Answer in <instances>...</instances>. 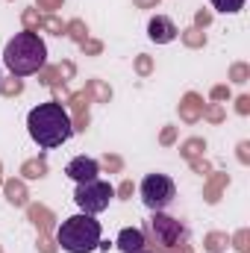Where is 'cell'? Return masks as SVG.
<instances>
[{
    "label": "cell",
    "instance_id": "cell-26",
    "mask_svg": "<svg viewBox=\"0 0 250 253\" xmlns=\"http://www.w3.org/2000/svg\"><path fill=\"white\" fill-rule=\"evenodd\" d=\"M206 115H209V118H212V121H221V118H224V112H221V109H218V106H212V109H209V112H206Z\"/></svg>",
    "mask_w": 250,
    "mask_h": 253
},
{
    "label": "cell",
    "instance_id": "cell-1",
    "mask_svg": "<svg viewBox=\"0 0 250 253\" xmlns=\"http://www.w3.org/2000/svg\"><path fill=\"white\" fill-rule=\"evenodd\" d=\"M27 129H30V138L39 147L53 150L74 135V121H71V115H68V109L62 103L47 100V103H39L36 109H30Z\"/></svg>",
    "mask_w": 250,
    "mask_h": 253
},
{
    "label": "cell",
    "instance_id": "cell-6",
    "mask_svg": "<svg viewBox=\"0 0 250 253\" xmlns=\"http://www.w3.org/2000/svg\"><path fill=\"white\" fill-rule=\"evenodd\" d=\"M150 230H153L156 245H162V251H168V253H174V248H177L180 242H186V227H183L177 218H171V215L156 212V215L150 218Z\"/></svg>",
    "mask_w": 250,
    "mask_h": 253
},
{
    "label": "cell",
    "instance_id": "cell-3",
    "mask_svg": "<svg viewBox=\"0 0 250 253\" xmlns=\"http://www.w3.org/2000/svg\"><path fill=\"white\" fill-rule=\"evenodd\" d=\"M100 221H94V215H71L65 218L56 230V245L68 253H91L100 248Z\"/></svg>",
    "mask_w": 250,
    "mask_h": 253
},
{
    "label": "cell",
    "instance_id": "cell-21",
    "mask_svg": "<svg viewBox=\"0 0 250 253\" xmlns=\"http://www.w3.org/2000/svg\"><path fill=\"white\" fill-rule=\"evenodd\" d=\"M245 77H248V65H236L233 68V80L236 83H245Z\"/></svg>",
    "mask_w": 250,
    "mask_h": 253
},
{
    "label": "cell",
    "instance_id": "cell-33",
    "mask_svg": "<svg viewBox=\"0 0 250 253\" xmlns=\"http://www.w3.org/2000/svg\"><path fill=\"white\" fill-rule=\"evenodd\" d=\"M118 194H121V197H126V194H132V186H129V183H124V186H121V191H118Z\"/></svg>",
    "mask_w": 250,
    "mask_h": 253
},
{
    "label": "cell",
    "instance_id": "cell-24",
    "mask_svg": "<svg viewBox=\"0 0 250 253\" xmlns=\"http://www.w3.org/2000/svg\"><path fill=\"white\" fill-rule=\"evenodd\" d=\"M135 68H138L141 74H150V59H147V56H141V59H138V65H135Z\"/></svg>",
    "mask_w": 250,
    "mask_h": 253
},
{
    "label": "cell",
    "instance_id": "cell-11",
    "mask_svg": "<svg viewBox=\"0 0 250 253\" xmlns=\"http://www.w3.org/2000/svg\"><path fill=\"white\" fill-rule=\"evenodd\" d=\"M6 200H9L12 206H24V203H27V189H24V183L9 180V183H6Z\"/></svg>",
    "mask_w": 250,
    "mask_h": 253
},
{
    "label": "cell",
    "instance_id": "cell-32",
    "mask_svg": "<svg viewBox=\"0 0 250 253\" xmlns=\"http://www.w3.org/2000/svg\"><path fill=\"white\" fill-rule=\"evenodd\" d=\"M103 165H106V168H121V162H118V159H109V156L103 159Z\"/></svg>",
    "mask_w": 250,
    "mask_h": 253
},
{
    "label": "cell",
    "instance_id": "cell-4",
    "mask_svg": "<svg viewBox=\"0 0 250 253\" xmlns=\"http://www.w3.org/2000/svg\"><path fill=\"white\" fill-rule=\"evenodd\" d=\"M141 203L150 209V212H162V209H168L171 203H174V197H177V186H174V180L168 177V174H147L144 180H141Z\"/></svg>",
    "mask_w": 250,
    "mask_h": 253
},
{
    "label": "cell",
    "instance_id": "cell-14",
    "mask_svg": "<svg viewBox=\"0 0 250 253\" xmlns=\"http://www.w3.org/2000/svg\"><path fill=\"white\" fill-rule=\"evenodd\" d=\"M30 218H33L36 224H42V230H47V224H50V212L42 209V206H33V209H30Z\"/></svg>",
    "mask_w": 250,
    "mask_h": 253
},
{
    "label": "cell",
    "instance_id": "cell-13",
    "mask_svg": "<svg viewBox=\"0 0 250 253\" xmlns=\"http://www.w3.org/2000/svg\"><path fill=\"white\" fill-rule=\"evenodd\" d=\"M224 186H227V177H224V174H221V177H215V180L209 183V189H206V200H209V203H215V200H218V191L224 189Z\"/></svg>",
    "mask_w": 250,
    "mask_h": 253
},
{
    "label": "cell",
    "instance_id": "cell-29",
    "mask_svg": "<svg viewBox=\"0 0 250 253\" xmlns=\"http://www.w3.org/2000/svg\"><path fill=\"white\" fill-rule=\"evenodd\" d=\"M212 97H215V100H221V97H227V88H224V85H218V88L212 91Z\"/></svg>",
    "mask_w": 250,
    "mask_h": 253
},
{
    "label": "cell",
    "instance_id": "cell-35",
    "mask_svg": "<svg viewBox=\"0 0 250 253\" xmlns=\"http://www.w3.org/2000/svg\"><path fill=\"white\" fill-rule=\"evenodd\" d=\"M138 253H147V251H138Z\"/></svg>",
    "mask_w": 250,
    "mask_h": 253
},
{
    "label": "cell",
    "instance_id": "cell-9",
    "mask_svg": "<svg viewBox=\"0 0 250 253\" xmlns=\"http://www.w3.org/2000/svg\"><path fill=\"white\" fill-rule=\"evenodd\" d=\"M118 251L124 253H138L144 251V245H147V239H144V230H138V227H126V230H121L118 233Z\"/></svg>",
    "mask_w": 250,
    "mask_h": 253
},
{
    "label": "cell",
    "instance_id": "cell-30",
    "mask_svg": "<svg viewBox=\"0 0 250 253\" xmlns=\"http://www.w3.org/2000/svg\"><path fill=\"white\" fill-rule=\"evenodd\" d=\"M83 47H85V50H91V53H97V50H100V44H97V42H88V44L83 42Z\"/></svg>",
    "mask_w": 250,
    "mask_h": 253
},
{
    "label": "cell",
    "instance_id": "cell-27",
    "mask_svg": "<svg viewBox=\"0 0 250 253\" xmlns=\"http://www.w3.org/2000/svg\"><path fill=\"white\" fill-rule=\"evenodd\" d=\"M248 103H250L248 97H239V112H242V115H248V109H250Z\"/></svg>",
    "mask_w": 250,
    "mask_h": 253
},
{
    "label": "cell",
    "instance_id": "cell-36",
    "mask_svg": "<svg viewBox=\"0 0 250 253\" xmlns=\"http://www.w3.org/2000/svg\"><path fill=\"white\" fill-rule=\"evenodd\" d=\"M0 183H3V180H0Z\"/></svg>",
    "mask_w": 250,
    "mask_h": 253
},
{
    "label": "cell",
    "instance_id": "cell-23",
    "mask_svg": "<svg viewBox=\"0 0 250 253\" xmlns=\"http://www.w3.org/2000/svg\"><path fill=\"white\" fill-rule=\"evenodd\" d=\"M91 88H94V91H97V97H103V100H109V97H112V91H109L106 85H100V83H91Z\"/></svg>",
    "mask_w": 250,
    "mask_h": 253
},
{
    "label": "cell",
    "instance_id": "cell-17",
    "mask_svg": "<svg viewBox=\"0 0 250 253\" xmlns=\"http://www.w3.org/2000/svg\"><path fill=\"white\" fill-rule=\"evenodd\" d=\"M224 245H227V236H221V233H212V236L206 239V248H209V251H221Z\"/></svg>",
    "mask_w": 250,
    "mask_h": 253
},
{
    "label": "cell",
    "instance_id": "cell-20",
    "mask_svg": "<svg viewBox=\"0 0 250 253\" xmlns=\"http://www.w3.org/2000/svg\"><path fill=\"white\" fill-rule=\"evenodd\" d=\"M200 147H203V141H200V138H191V141H186V150H183V153H186V156H194Z\"/></svg>",
    "mask_w": 250,
    "mask_h": 253
},
{
    "label": "cell",
    "instance_id": "cell-31",
    "mask_svg": "<svg viewBox=\"0 0 250 253\" xmlns=\"http://www.w3.org/2000/svg\"><path fill=\"white\" fill-rule=\"evenodd\" d=\"M162 141L171 144V141H174V129H165V132H162Z\"/></svg>",
    "mask_w": 250,
    "mask_h": 253
},
{
    "label": "cell",
    "instance_id": "cell-2",
    "mask_svg": "<svg viewBox=\"0 0 250 253\" xmlns=\"http://www.w3.org/2000/svg\"><path fill=\"white\" fill-rule=\"evenodd\" d=\"M44 59H47V47H44V42L39 39L36 30L15 33V39H9V44L3 50V62L12 71V77L39 74L44 68Z\"/></svg>",
    "mask_w": 250,
    "mask_h": 253
},
{
    "label": "cell",
    "instance_id": "cell-22",
    "mask_svg": "<svg viewBox=\"0 0 250 253\" xmlns=\"http://www.w3.org/2000/svg\"><path fill=\"white\" fill-rule=\"evenodd\" d=\"M68 30H71V36H74V39H80V42H83V36H85V30H83V24H80V21H74V24H71Z\"/></svg>",
    "mask_w": 250,
    "mask_h": 253
},
{
    "label": "cell",
    "instance_id": "cell-16",
    "mask_svg": "<svg viewBox=\"0 0 250 253\" xmlns=\"http://www.w3.org/2000/svg\"><path fill=\"white\" fill-rule=\"evenodd\" d=\"M183 39H186V44H191V47H200V44L206 42V36H203L200 30H188V33L183 36Z\"/></svg>",
    "mask_w": 250,
    "mask_h": 253
},
{
    "label": "cell",
    "instance_id": "cell-5",
    "mask_svg": "<svg viewBox=\"0 0 250 253\" xmlns=\"http://www.w3.org/2000/svg\"><path fill=\"white\" fill-rule=\"evenodd\" d=\"M115 197V189L103 180H88V183H77L74 200L85 215H100L103 209H109V200Z\"/></svg>",
    "mask_w": 250,
    "mask_h": 253
},
{
    "label": "cell",
    "instance_id": "cell-34",
    "mask_svg": "<svg viewBox=\"0 0 250 253\" xmlns=\"http://www.w3.org/2000/svg\"><path fill=\"white\" fill-rule=\"evenodd\" d=\"M135 3H138V6H150L153 0H135Z\"/></svg>",
    "mask_w": 250,
    "mask_h": 253
},
{
    "label": "cell",
    "instance_id": "cell-28",
    "mask_svg": "<svg viewBox=\"0 0 250 253\" xmlns=\"http://www.w3.org/2000/svg\"><path fill=\"white\" fill-rule=\"evenodd\" d=\"M24 21H27V27H33V24L39 21V15H36V12H27V15H24Z\"/></svg>",
    "mask_w": 250,
    "mask_h": 253
},
{
    "label": "cell",
    "instance_id": "cell-19",
    "mask_svg": "<svg viewBox=\"0 0 250 253\" xmlns=\"http://www.w3.org/2000/svg\"><path fill=\"white\" fill-rule=\"evenodd\" d=\"M44 27H47V30H50V33H56V36H62V21H59V18H47V21H44Z\"/></svg>",
    "mask_w": 250,
    "mask_h": 253
},
{
    "label": "cell",
    "instance_id": "cell-15",
    "mask_svg": "<svg viewBox=\"0 0 250 253\" xmlns=\"http://www.w3.org/2000/svg\"><path fill=\"white\" fill-rule=\"evenodd\" d=\"M44 171H47V168H44V162H42V159H39V162H27V165H24V177H33V180H36V177H44Z\"/></svg>",
    "mask_w": 250,
    "mask_h": 253
},
{
    "label": "cell",
    "instance_id": "cell-25",
    "mask_svg": "<svg viewBox=\"0 0 250 253\" xmlns=\"http://www.w3.org/2000/svg\"><path fill=\"white\" fill-rule=\"evenodd\" d=\"M39 6L42 9H56V6H62V0H39Z\"/></svg>",
    "mask_w": 250,
    "mask_h": 253
},
{
    "label": "cell",
    "instance_id": "cell-10",
    "mask_svg": "<svg viewBox=\"0 0 250 253\" xmlns=\"http://www.w3.org/2000/svg\"><path fill=\"white\" fill-rule=\"evenodd\" d=\"M203 112V103H200V97L197 94H186V100L180 103V115L186 118V121H197V115Z\"/></svg>",
    "mask_w": 250,
    "mask_h": 253
},
{
    "label": "cell",
    "instance_id": "cell-12",
    "mask_svg": "<svg viewBox=\"0 0 250 253\" xmlns=\"http://www.w3.org/2000/svg\"><path fill=\"white\" fill-rule=\"evenodd\" d=\"M212 6H215L218 12L236 15V12H242V9H245V0H212Z\"/></svg>",
    "mask_w": 250,
    "mask_h": 253
},
{
    "label": "cell",
    "instance_id": "cell-7",
    "mask_svg": "<svg viewBox=\"0 0 250 253\" xmlns=\"http://www.w3.org/2000/svg\"><path fill=\"white\" fill-rule=\"evenodd\" d=\"M65 174H68L74 183H88V180H97L100 162L91 159V156H74V159L65 165Z\"/></svg>",
    "mask_w": 250,
    "mask_h": 253
},
{
    "label": "cell",
    "instance_id": "cell-18",
    "mask_svg": "<svg viewBox=\"0 0 250 253\" xmlns=\"http://www.w3.org/2000/svg\"><path fill=\"white\" fill-rule=\"evenodd\" d=\"M0 88H3V94H21L24 83H21V80H12V83H3Z\"/></svg>",
    "mask_w": 250,
    "mask_h": 253
},
{
    "label": "cell",
    "instance_id": "cell-8",
    "mask_svg": "<svg viewBox=\"0 0 250 253\" xmlns=\"http://www.w3.org/2000/svg\"><path fill=\"white\" fill-rule=\"evenodd\" d=\"M147 36H150V42H156V44H168V42L177 39V27H174L171 18L156 15V18H150V24H147Z\"/></svg>",
    "mask_w": 250,
    "mask_h": 253
}]
</instances>
